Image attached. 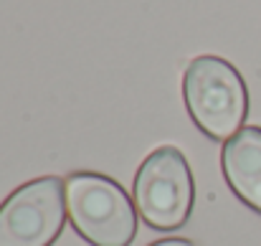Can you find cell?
<instances>
[{
  "mask_svg": "<svg viewBox=\"0 0 261 246\" xmlns=\"http://www.w3.org/2000/svg\"><path fill=\"white\" fill-rule=\"evenodd\" d=\"M182 99L195 127L211 140H231L244 130L249 91L233 64L221 56H198L182 74Z\"/></svg>",
  "mask_w": 261,
  "mask_h": 246,
  "instance_id": "obj_1",
  "label": "cell"
},
{
  "mask_svg": "<svg viewBox=\"0 0 261 246\" xmlns=\"http://www.w3.org/2000/svg\"><path fill=\"white\" fill-rule=\"evenodd\" d=\"M71 226L91 246H129L137 213L124 188L99 173H74L64 180Z\"/></svg>",
  "mask_w": 261,
  "mask_h": 246,
  "instance_id": "obj_2",
  "label": "cell"
},
{
  "mask_svg": "<svg viewBox=\"0 0 261 246\" xmlns=\"http://www.w3.org/2000/svg\"><path fill=\"white\" fill-rule=\"evenodd\" d=\"M193 193V173L173 145L150 153L135 175V206L142 221L158 231H175L188 221Z\"/></svg>",
  "mask_w": 261,
  "mask_h": 246,
  "instance_id": "obj_3",
  "label": "cell"
},
{
  "mask_svg": "<svg viewBox=\"0 0 261 246\" xmlns=\"http://www.w3.org/2000/svg\"><path fill=\"white\" fill-rule=\"evenodd\" d=\"M66 218V188L56 175L36 178L0 206V246H51Z\"/></svg>",
  "mask_w": 261,
  "mask_h": 246,
  "instance_id": "obj_4",
  "label": "cell"
},
{
  "mask_svg": "<svg viewBox=\"0 0 261 246\" xmlns=\"http://www.w3.org/2000/svg\"><path fill=\"white\" fill-rule=\"evenodd\" d=\"M221 167L231 190L261 213V127H244L223 142Z\"/></svg>",
  "mask_w": 261,
  "mask_h": 246,
  "instance_id": "obj_5",
  "label": "cell"
},
{
  "mask_svg": "<svg viewBox=\"0 0 261 246\" xmlns=\"http://www.w3.org/2000/svg\"><path fill=\"white\" fill-rule=\"evenodd\" d=\"M152 246H193L188 239H163V241H155Z\"/></svg>",
  "mask_w": 261,
  "mask_h": 246,
  "instance_id": "obj_6",
  "label": "cell"
}]
</instances>
